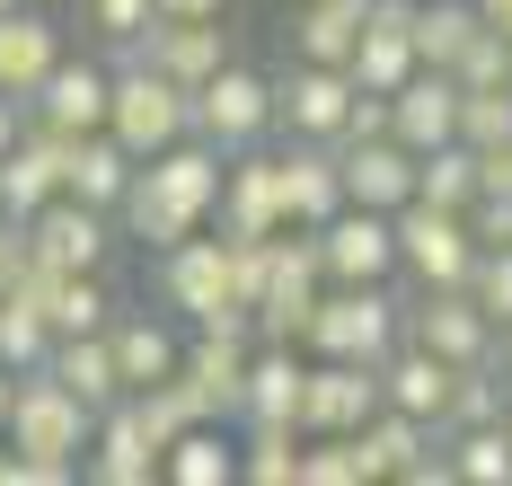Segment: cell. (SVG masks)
<instances>
[{
    "label": "cell",
    "mask_w": 512,
    "mask_h": 486,
    "mask_svg": "<svg viewBox=\"0 0 512 486\" xmlns=\"http://www.w3.org/2000/svg\"><path fill=\"white\" fill-rule=\"evenodd\" d=\"M221 186H230V151L204 142V133H186L177 151L142 160V177H133V195H124L115 221L133 239H151V248H177V239L204 230V213H221Z\"/></svg>",
    "instance_id": "1"
},
{
    "label": "cell",
    "mask_w": 512,
    "mask_h": 486,
    "mask_svg": "<svg viewBox=\"0 0 512 486\" xmlns=\"http://www.w3.org/2000/svg\"><path fill=\"white\" fill-rule=\"evenodd\" d=\"M159 310H177L186 327L256 336V310L239 301V266H230V230H221V239H177V248H159Z\"/></svg>",
    "instance_id": "2"
},
{
    "label": "cell",
    "mask_w": 512,
    "mask_h": 486,
    "mask_svg": "<svg viewBox=\"0 0 512 486\" xmlns=\"http://www.w3.org/2000/svg\"><path fill=\"white\" fill-rule=\"evenodd\" d=\"M106 133H115L133 160H159V151H177V142L195 133V89H186V80H168V71H151V62L124 45V62H115V107H106Z\"/></svg>",
    "instance_id": "3"
},
{
    "label": "cell",
    "mask_w": 512,
    "mask_h": 486,
    "mask_svg": "<svg viewBox=\"0 0 512 486\" xmlns=\"http://www.w3.org/2000/svg\"><path fill=\"white\" fill-rule=\"evenodd\" d=\"M407 345V310L389 301V283H336L327 301H318V319H309V354L318 363H389Z\"/></svg>",
    "instance_id": "4"
},
{
    "label": "cell",
    "mask_w": 512,
    "mask_h": 486,
    "mask_svg": "<svg viewBox=\"0 0 512 486\" xmlns=\"http://www.w3.org/2000/svg\"><path fill=\"white\" fill-rule=\"evenodd\" d=\"M9 442L18 451H53V460H80L89 478V442H98V407L71 389L62 372H18V407H9Z\"/></svg>",
    "instance_id": "5"
},
{
    "label": "cell",
    "mask_w": 512,
    "mask_h": 486,
    "mask_svg": "<svg viewBox=\"0 0 512 486\" xmlns=\"http://www.w3.org/2000/svg\"><path fill=\"white\" fill-rule=\"evenodd\" d=\"M274 124H283V89L256 80L248 62H221L204 89H195V133L221 142V151H256Z\"/></svg>",
    "instance_id": "6"
},
{
    "label": "cell",
    "mask_w": 512,
    "mask_h": 486,
    "mask_svg": "<svg viewBox=\"0 0 512 486\" xmlns=\"http://www.w3.org/2000/svg\"><path fill=\"white\" fill-rule=\"evenodd\" d=\"M407 336H415V345H433L442 363H460V372H468V363H495V345H504V327L477 310L468 283H424V301L407 310Z\"/></svg>",
    "instance_id": "7"
},
{
    "label": "cell",
    "mask_w": 512,
    "mask_h": 486,
    "mask_svg": "<svg viewBox=\"0 0 512 486\" xmlns=\"http://www.w3.org/2000/svg\"><path fill=\"white\" fill-rule=\"evenodd\" d=\"M283 133H301V142H345V124H354V98H362V80L345 71V62H292L283 80Z\"/></svg>",
    "instance_id": "8"
},
{
    "label": "cell",
    "mask_w": 512,
    "mask_h": 486,
    "mask_svg": "<svg viewBox=\"0 0 512 486\" xmlns=\"http://www.w3.org/2000/svg\"><path fill=\"white\" fill-rule=\"evenodd\" d=\"M318 257H327V283H389V274L407 266L398 257V213L345 204V213L318 230Z\"/></svg>",
    "instance_id": "9"
},
{
    "label": "cell",
    "mask_w": 512,
    "mask_h": 486,
    "mask_svg": "<svg viewBox=\"0 0 512 486\" xmlns=\"http://www.w3.org/2000/svg\"><path fill=\"white\" fill-rule=\"evenodd\" d=\"M398 257H407L415 283H468V266H477V230H468V213L415 195L407 213H398Z\"/></svg>",
    "instance_id": "10"
},
{
    "label": "cell",
    "mask_w": 512,
    "mask_h": 486,
    "mask_svg": "<svg viewBox=\"0 0 512 486\" xmlns=\"http://www.w3.org/2000/svg\"><path fill=\"white\" fill-rule=\"evenodd\" d=\"M274 160H283V213H292V230H327L354 204L345 195V142H301L292 133V151H274Z\"/></svg>",
    "instance_id": "11"
},
{
    "label": "cell",
    "mask_w": 512,
    "mask_h": 486,
    "mask_svg": "<svg viewBox=\"0 0 512 486\" xmlns=\"http://www.w3.org/2000/svg\"><path fill=\"white\" fill-rule=\"evenodd\" d=\"M389 407V380L371 363H309V398H301V433H362Z\"/></svg>",
    "instance_id": "12"
},
{
    "label": "cell",
    "mask_w": 512,
    "mask_h": 486,
    "mask_svg": "<svg viewBox=\"0 0 512 486\" xmlns=\"http://www.w3.org/2000/svg\"><path fill=\"white\" fill-rule=\"evenodd\" d=\"M115 213H98V204H80V195H53L45 213L27 221V248H36V266H53V274H98L106 266V230Z\"/></svg>",
    "instance_id": "13"
},
{
    "label": "cell",
    "mask_w": 512,
    "mask_h": 486,
    "mask_svg": "<svg viewBox=\"0 0 512 486\" xmlns=\"http://www.w3.org/2000/svg\"><path fill=\"white\" fill-rule=\"evenodd\" d=\"M221 230L230 239H283V160L274 151H230V186H221Z\"/></svg>",
    "instance_id": "14"
},
{
    "label": "cell",
    "mask_w": 512,
    "mask_h": 486,
    "mask_svg": "<svg viewBox=\"0 0 512 486\" xmlns=\"http://www.w3.org/2000/svg\"><path fill=\"white\" fill-rule=\"evenodd\" d=\"M106 107H115V71H98V62H53V80L27 98V115L36 124H53V133H98Z\"/></svg>",
    "instance_id": "15"
},
{
    "label": "cell",
    "mask_w": 512,
    "mask_h": 486,
    "mask_svg": "<svg viewBox=\"0 0 512 486\" xmlns=\"http://www.w3.org/2000/svg\"><path fill=\"white\" fill-rule=\"evenodd\" d=\"M415 177H424V151H407L398 133H380V142H345V195H354V204L407 213V204H415Z\"/></svg>",
    "instance_id": "16"
},
{
    "label": "cell",
    "mask_w": 512,
    "mask_h": 486,
    "mask_svg": "<svg viewBox=\"0 0 512 486\" xmlns=\"http://www.w3.org/2000/svg\"><path fill=\"white\" fill-rule=\"evenodd\" d=\"M309 345H256L248 363V407L239 425H301V398H309Z\"/></svg>",
    "instance_id": "17"
},
{
    "label": "cell",
    "mask_w": 512,
    "mask_h": 486,
    "mask_svg": "<svg viewBox=\"0 0 512 486\" xmlns=\"http://www.w3.org/2000/svg\"><path fill=\"white\" fill-rule=\"evenodd\" d=\"M133 54L151 62V71H168V80H186V89H204L212 71H221V27L212 18H151L142 36H133Z\"/></svg>",
    "instance_id": "18"
},
{
    "label": "cell",
    "mask_w": 512,
    "mask_h": 486,
    "mask_svg": "<svg viewBox=\"0 0 512 486\" xmlns=\"http://www.w3.org/2000/svg\"><path fill=\"white\" fill-rule=\"evenodd\" d=\"M53 62H62V27H53L45 9H0V89L9 98H36L53 80Z\"/></svg>",
    "instance_id": "19"
},
{
    "label": "cell",
    "mask_w": 512,
    "mask_h": 486,
    "mask_svg": "<svg viewBox=\"0 0 512 486\" xmlns=\"http://www.w3.org/2000/svg\"><path fill=\"white\" fill-rule=\"evenodd\" d=\"M89 478L98 486H151L159 478V433L142 425V407H106L98 416V442H89Z\"/></svg>",
    "instance_id": "20"
},
{
    "label": "cell",
    "mask_w": 512,
    "mask_h": 486,
    "mask_svg": "<svg viewBox=\"0 0 512 486\" xmlns=\"http://www.w3.org/2000/svg\"><path fill=\"white\" fill-rule=\"evenodd\" d=\"M460 107H468V89H460V71H415L407 89H398V142L407 151H442V142H460Z\"/></svg>",
    "instance_id": "21"
},
{
    "label": "cell",
    "mask_w": 512,
    "mask_h": 486,
    "mask_svg": "<svg viewBox=\"0 0 512 486\" xmlns=\"http://www.w3.org/2000/svg\"><path fill=\"white\" fill-rule=\"evenodd\" d=\"M248 363H256V336H221V327H195L186 345V380L204 389L212 416H239L248 407Z\"/></svg>",
    "instance_id": "22"
},
{
    "label": "cell",
    "mask_w": 512,
    "mask_h": 486,
    "mask_svg": "<svg viewBox=\"0 0 512 486\" xmlns=\"http://www.w3.org/2000/svg\"><path fill=\"white\" fill-rule=\"evenodd\" d=\"M380 380H389V407H407V416H424V425L442 433V416H451V389H460V363H442L433 345H398L389 363H380Z\"/></svg>",
    "instance_id": "23"
},
{
    "label": "cell",
    "mask_w": 512,
    "mask_h": 486,
    "mask_svg": "<svg viewBox=\"0 0 512 486\" xmlns=\"http://www.w3.org/2000/svg\"><path fill=\"white\" fill-rule=\"evenodd\" d=\"M133 177H142V160L115 142V133H71V195L80 204H98V213H124V195H133Z\"/></svg>",
    "instance_id": "24"
},
{
    "label": "cell",
    "mask_w": 512,
    "mask_h": 486,
    "mask_svg": "<svg viewBox=\"0 0 512 486\" xmlns=\"http://www.w3.org/2000/svg\"><path fill=\"white\" fill-rule=\"evenodd\" d=\"M45 372H62L80 398H89V407H98V416L133 398V389H124V363H115V327H89V336H53V363H45Z\"/></svg>",
    "instance_id": "25"
},
{
    "label": "cell",
    "mask_w": 512,
    "mask_h": 486,
    "mask_svg": "<svg viewBox=\"0 0 512 486\" xmlns=\"http://www.w3.org/2000/svg\"><path fill=\"white\" fill-rule=\"evenodd\" d=\"M424 451H442V433L424 425V416H407V407H380V416L362 425V460H371V478H415Z\"/></svg>",
    "instance_id": "26"
},
{
    "label": "cell",
    "mask_w": 512,
    "mask_h": 486,
    "mask_svg": "<svg viewBox=\"0 0 512 486\" xmlns=\"http://www.w3.org/2000/svg\"><path fill=\"white\" fill-rule=\"evenodd\" d=\"M362 27H371V0H309L301 18H292V45H301L309 62H345V71H354Z\"/></svg>",
    "instance_id": "27"
},
{
    "label": "cell",
    "mask_w": 512,
    "mask_h": 486,
    "mask_svg": "<svg viewBox=\"0 0 512 486\" xmlns=\"http://www.w3.org/2000/svg\"><path fill=\"white\" fill-rule=\"evenodd\" d=\"M115 363H124V389H159L186 372V345L159 319H115Z\"/></svg>",
    "instance_id": "28"
},
{
    "label": "cell",
    "mask_w": 512,
    "mask_h": 486,
    "mask_svg": "<svg viewBox=\"0 0 512 486\" xmlns=\"http://www.w3.org/2000/svg\"><path fill=\"white\" fill-rule=\"evenodd\" d=\"M477 27H486L477 0H424L415 9V54L433 62V71H460V54L477 45Z\"/></svg>",
    "instance_id": "29"
},
{
    "label": "cell",
    "mask_w": 512,
    "mask_h": 486,
    "mask_svg": "<svg viewBox=\"0 0 512 486\" xmlns=\"http://www.w3.org/2000/svg\"><path fill=\"white\" fill-rule=\"evenodd\" d=\"M159 478H168V486H230V478H239V442H221L212 425L177 433L168 460H159Z\"/></svg>",
    "instance_id": "30"
},
{
    "label": "cell",
    "mask_w": 512,
    "mask_h": 486,
    "mask_svg": "<svg viewBox=\"0 0 512 486\" xmlns=\"http://www.w3.org/2000/svg\"><path fill=\"white\" fill-rule=\"evenodd\" d=\"M301 451H309L301 425H248V442H239V478L248 486H301Z\"/></svg>",
    "instance_id": "31"
},
{
    "label": "cell",
    "mask_w": 512,
    "mask_h": 486,
    "mask_svg": "<svg viewBox=\"0 0 512 486\" xmlns=\"http://www.w3.org/2000/svg\"><path fill=\"white\" fill-rule=\"evenodd\" d=\"M442 451H451L460 486H512V425H468V433H451Z\"/></svg>",
    "instance_id": "32"
},
{
    "label": "cell",
    "mask_w": 512,
    "mask_h": 486,
    "mask_svg": "<svg viewBox=\"0 0 512 486\" xmlns=\"http://www.w3.org/2000/svg\"><path fill=\"white\" fill-rule=\"evenodd\" d=\"M415 195L424 204H451V213H468L486 186H477V151L468 142H442V151H424V177H415Z\"/></svg>",
    "instance_id": "33"
},
{
    "label": "cell",
    "mask_w": 512,
    "mask_h": 486,
    "mask_svg": "<svg viewBox=\"0 0 512 486\" xmlns=\"http://www.w3.org/2000/svg\"><path fill=\"white\" fill-rule=\"evenodd\" d=\"M504 363H468L460 372V389H451V416H442V442L451 433H468V425H504Z\"/></svg>",
    "instance_id": "34"
},
{
    "label": "cell",
    "mask_w": 512,
    "mask_h": 486,
    "mask_svg": "<svg viewBox=\"0 0 512 486\" xmlns=\"http://www.w3.org/2000/svg\"><path fill=\"white\" fill-rule=\"evenodd\" d=\"M0 363L9 372H36V363H53V319L36 310V301H0Z\"/></svg>",
    "instance_id": "35"
},
{
    "label": "cell",
    "mask_w": 512,
    "mask_h": 486,
    "mask_svg": "<svg viewBox=\"0 0 512 486\" xmlns=\"http://www.w3.org/2000/svg\"><path fill=\"white\" fill-rule=\"evenodd\" d=\"M45 319H53V336H89V327H115V301H106L98 274H62Z\"/></svg>",
    "instance_id": "36"
},
{
    "label": "cell",
    "mask_w": 512,
    "mask_h": 486,
    "mask_svg": "<svg viewBox=\"0 0 512 486\" xmlns=\"http://www.w3.org/2000/svg\"><path fill=\"white\" fill-rule=\"evenodd\" d=\"M460 142H468V151H495V142H512V89H468Z\"/></svg>",
    "instance_id": "37"
},
{
    "label": "cell",
    "mask_w": 512,
    "mask_h": 486,
    "mask_svg": "<svg viewBox=\"0 0 512 486\" xmlns=\"http://www.w3.org/2000/svg\"><path fill=\"white\" fill-rule=\"evenodd\" d=\"M468 292H477V310H486L495 327H512V248H477Z\"/></svg>",
    "instance_id": "38"
},
{
    "label": "cell",
    "mask_w": 512,
    "mask_h": 486,
    "mask_svg": "<svg viewBox=\"0 0 512 486\" xmlns=\"http://www.w3.org/2000/svg\"><path fill=\"white\" fill-rule=\"evenodd\" d=\"M71 478H80V460H53V451H18V442H9L0 486H71Z\"/></svg>",
    "instance_id": "39"
},
{
    "label": "cell",
    "mask_w": 512,
    "mask_h": 486,
    "mask_svg": "<svg viewBox=\"0 0 512 486\" xmlns=\"http://www.w3.org/2000/svg\"><path fill=\"white\" fill-rule=\"evenodd\" d=\"M151 18H159V0H89V27H98V36H115V45H133Z\"/></svg>",
    "instance_id": "40"
},
{
    "label": "cell",
    "mask_w": 512,
    "mask_h": 486,
    "mask_svg": "<svg viewBox=\"0 0 512 486\" xmlns=\"http://www.w3.org/2000/svg\"><path fill=\"white\" fill-rule=\"evenodd\" d=\"M27 266H36V248H27V221H18V213H0V301L27 283Z\"/></svg>",
    "instance_id": "41"
},
{
    "label": "cell",
    "mask_w": 512,
    "mask_h": 486,
    "mask_svg": "<svg viewBox=\"0 0 512 486\" xmlns=\"http://www.w3.org/2000/svg\"><path fill=\"white\" fill-rule=\"evenodd\" d=\"M477 186H486V195H512V142L477 151Z\"/></svg>",
    "instance_id": "42"
},
{
    "label": "cell",
    "mask_w": 512,
    "mask_h": 486,
    "mask_svg": "<svg viewBox=\"0 0 512 486\" xmlns=\"http://www.w3.org/2000/svg\"><path fill=\"white\" fill-rule=\"evenodd\" d=\"M18 107H27V98H9V89H0V160H9V151H18V133H27Z\"/></svg>",
    "instance_id": "43"
},
{
    "label": "cell",
    "mask_w": 512,
    "mask_h": 486,
    "mask_svg": "<svg viewBox=\"0 0 512 486\" xmlns=\"http://www.w3.org/2000/svg\"><path fill=\"white\" fill-rule=\"evenodd\" d=\"M159 18H221V0H159Z\"/></svg>",
    "instance_id": "44"
},
{
    "label": "cell",
    "mask_w": 512,
    "mask_h": 486,
    "mask_svg": "<svg viewBox=\"0 0 512 486\" xmlns=\"http://www.w3.org/2000/svg\"><path fill=\"white\" fill-rule=\"evenodd\" d=\"M9 407H18V372L0 363V433H9Z\"/></svg>",
    "instance_id": "45"
},
{
    "label": "cell",
    "mask_w": 512,
    "mask_h": 486,
    "mask_svg": "<svg viewBox=\"0 0 512 486\" xmlns=\"http://www.w3.org/2000/svg\"><path fill=\"white\" fill-rule=\"evenodd\" d=\"M477 9H486V27H504V36H512V0H477Z\"/></svg>",
    "instance_id": "46"
},
{
    "label": "cell",
    "mask_w": 512,
    "mask_h": 486,
    "mask_svg": "<svg viewBox=\"0 0 512 486\" xmlns=\"http://www.w3.org/2000/svg\"><path fill=\"white\" fill-rule=\"evenodd\" d=\"M495 363H504V380H512V327H504V345H495Z\"/></svg>",
    "instance_id": "47"
},
{
    "label": "cell",
    "mask_w": 512,
    "mask_h": 486,
    "mask_svg": "<svg viewBox=\"0 0 512 486\" xmlns=\"http://www.w3.org/2000/svg\"><path fill=\"white\" fill-rule=\"evenodd\" d=\"M0 442H9V433H0ZM0 469H9V451H0Z\"/></svg>",
    "instance_id": "48"
},
{
    "label": "cell",
    "mask_w": 512,
    "mask_h": 486,
    "mask_svg": "<svg viewBox=\"0 0 512 486\" xmlns=\"http://www.w3.org/2000/svg\"><path fill=\"white\" fill-rule=\"evenodd\" d=\"M0 9H18V0H0Z\"/></svg>",
    "instance_id": "49"
},
{
    "label": "cell",
    "mask_w": 512,
    "mask_h": 486,
    "mask_svg": "<svg viewBox=\"0 0 512 486\" xmlns=\"http://www.w3.org/2000/svg\"><path fill=\"white\" fill-rule=\"evenodd\" d=\"M504 425H512V407H504Z\"/></svg>",
    "instance_id": "50"
},
{
    "label": "cell",
    "mask_w": 512,
    "mask_h": 486,
    "mask_svg": "<svg viewBox=\"0 0 512 486\" xmlns=\"http://www.w3.org/2000/svg\"><path fill=\"white\" fill-rule=\"evenodd\" d=\"M0 213H9V204H0Z\"/></svg>",
    "instance_id": "51"
}]
</instances>
